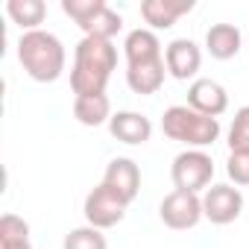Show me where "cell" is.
<instances>
[{"instance_id": "cell-19", "label": "cell", "mask_w": 249, "mask_h": 249, "mask_svg": "<svg viewBox=\"0 0 249 249\" xmlns=\"http://www.w3.org/2000/svg\"><path fill=\"white\" fill-rule=\"evenodd\" d=\"M0 249H33L30 243V223L18 214L0 217Z\"/></svg>"}, {"instance_id": "cell-17", "label": "cell", "mask_w": 249, "mask_h": 249, "mask_svg": "<svg viewBox=\"0 0 249 249\" xmlns=\"http://www.w3.org/2000/svg\"><path fill=\"white\" fill-rule=\"evenodd\" d=\"M79 30L88 36V38H103V41H111L120 30H123V18L108 6V3H103L85 24H79Z\"/></svg>"}, {"instance_id": "cell-8", "label": "cell", "mask_w": 249, "mask_h": 249, "mask_svg": "<svg viewBox=\"0 0 249 249\" xmlns=\"http://www.w3.org/2000/svg\"><path fill=\"white\" fill-rule=\"evenodd\" d=\"M103 185L111 188L126 205H132L141 191V167L132 159H111L103 173Z\"/></svg>"}, {"instance_id": "cell-12", "label": "cell", "mask_w": 249, "mask_h": 249, "mask_svg": "<svg viewBox=\"0 0 249 249\" xmlns=\"http://www.w3.org/2000/svg\"><path fill=\"white\" fill-rule=\"evenodd\" d=\"M191 9H194V0H144L141 3V18L156 33V30H170Z\"/></svg>"}, {"instance_id": "cell-18", "label": "cell", "mask_w": 249, "mask_h": 249, "mask_svg": "<svg viewBox=\"0 0 249 249\" xmlns=\"http://www.w3.org/2000/svg\"><path fill=\"white\" fill-rule=\"evenodd\" d=\"M6 15L21 30L33 33V30H38V24H44L47 6L41 3V0H9V3H6Z\"/></svg>"}, {"instance_id": "cell-6", "label": "cell", "mask_w": 249, "mask_h": 249, "mask_svg": "<svg viewBox=\"0 0 249 249\" xmlns=\"http://www.w3.org/2000/svg\"><path fill=\"white\" fill-rule=\"evenodd\" d=\"M126 202H123L111 188H106L103 182L85 196V205H82V214H85V223L94 226V229H111L117 226L123 217H126Z\"/></svg>"}, {"instance_id": "cell-10", "label": "cell", "mask_w": 249, "mask_h": 249, "mask_svg": "<svg viewBox=\"0 0 249 249\" xmlns=\"http://www.w3.org/2000/svg\"><path fill=\"white\" fill-rule=\"evenodd\" d=\"M188 106L205 117H220L229 108V94L217 79H194L188 88Z\"/></svg>"}, {"instance_id": "cell-14", "label": "cell", "mask_w": 249, "mask_h": 249, "mask_svg": "<svg viewBox=\"0 0 249 249\" xmlns=\"http://www.w3.org/2000/svg\"><path fill=\"white\" fill-rule=\"evenodd\" d=\"M164 76H167L164 59H159V62H144V65H126V85H129L135 94H141V97L156 94V91L164 85Z\"/></svg>"}, {"instance_id": "cell-13", "label": "cell", "mask_w": 249, "mask_h": 249, "mask_svg": "<svg viewBox=\"0 0 249 249\" xmlns=\"http://www.w3.org/2000/svg\"><path fill=\"white\" fill-rule=\"evenodd\" d=\"M123 53H126V65H144V62H159L164 59L161 53V41L153 30H132L126 36V41H123Z\"/></svg>"}, {"instance_id": "cell-5", "label": "cell", "mask_w": 249, "mask_h": 249, "mask_svg": "<svg viewBox=\"0 0 249 249\" xmlns=\"http://www.w3.org/2000/svg\"><path fill=\"white\" fill-rule=\"evenodd\" d=\"M159 217L167 229L173 231H188L194 229L205 214H202V196L191 194V191H173L161 199L159 205Z\"/></svg>"}, {"instance_id": "cell-1", "label": "cell", "mask_w": 249, "mask_h": 249, "mask_svg": "<svg viewBox=\"0 0 249 249\" xmlns=\"http://www.w3.org/2000/svg\"><path fill=\"white\" fill-rule=\"evenodd\" d=\"M117 68V47L103 38H82L73 47V68H71V88L76 97L106 94L111 71Z\"/></svg>"}, {"instance_id": "cell-7", "label": "cell", "mask_w": 249, "mask_h": 249, "mask_svg": "<svg viewBox=\"0 0 249 249\" xmlns=\"http://www.w3.org/2000/svg\"><path fill=\"white\" fill-rule=\"evenodd\" d=\"M243 211V194L240 188L231 185H211L202 194V214L205 220H211L214 226H229L240 217Z\"/></svg>"}, {"instance_id": "cell-22", "label": "cell", "mask_w": 249, "mask_h": 249, "mask_svg": "<svg viewBox=\"0 0 249 249\" xmlns=\"http://www.w3.org/2000/svg\"><path fill=\"white\" fill-rule=\"evenodd\" d=\"M103 6V0H62V12L68 18H73V24H85L97 9Z\"/></svg>"}, {"instance_id": "cell-16", "label": "cell", "mask_w": 249, "mask_h": 249, "mask_svg": "<svg viewBox=\"0 0 249 249\" xmlns=\"http://www.w3.org/2000/svg\"><path fill=\"white\" fill-rule=\"evenodd\" d=\"M73 117L82 126H103L111 120V103L106 94H91V97H73Z\"/></svg>"}, {"instance_id": "cell-23", "label": "cell", "mask_w": 249, "mask_h": 249, "mask_svg": "<svg viewBox=\"0 0 249 249\" xmlns=\"http://www.w3.org/2000/svg\"><path fill=\"white\" fill-rule=\"evenodd\" d=\"M226 173L234 185H249V153H229Z\"/></svg>"}, {"instance_id": "cell-11", "label": "cell", "mask_w": 249, "mask_h": 249, "mask_svg": "<svg viewBox=\"0 0 249 249\" xmlns=\"http://www.w3.org/2000/svg\"><path fill=\"white\" fill-rule=\"evenodd\" d=\"M108 132L120 141V144H147L153 135V123L147 114L141 111H117L108 120Z\"/></svg>"}, {"instance_id": "cell-3", "label": "cell", "mask_w": 249, "mask_h": 249, "mask_svg": "<svg viewBox=\"0 0 249 249\" xmlns=\"http://www.w3.org/2000/svg\"><path fill=\"white\" fill-rule=\"evenodd\" d=\"M161 129L170 141H179L191 150H202L220 138V120L205 117L191 106H170L161 117Z\"/></svg>"}, {"instance_id": "cell-2", "label": "cell", "mask_w": 249, "mask_h": 249, "mask_svg": "<svg viewBox=\"0 0 249 249\" xmlns=\"http://www.w3.org/2000/svg\"><path fill=\"white\" fill-rule=\"evenodd\" d=\"M18 62H21V68L27 71L30 79L56 82L65 71L68 53H65V44L53 33L33 30V33H24L21 41H18Z\"/></svg>"}, {"instance_id": "cell-9", "label": "cell", "mask_w": 249, "mask_h": 249, "mask_svg": "<svg viewBox=\"0 0 249 249\" xmlns=\"http://www.w3.org/2000/svg\"><path fill=\"white\" fill-rule=\"evenodd\" d=\"M164 65L173 79H191L202 68V50L191 38H173L164 50Z\"/></svg>"}, {"instance_id": "cell-4", "label": "cell", "mask_w": 249, "mask_h": 249, "mask_svg": "<svg viewBox=\"0 0 249 249\" xmlns=\"http://www.w3.org/2000/svg\"><path fill=\"white\" fill-rule=\"evenodd\" d=\"M170 179L176 191H191V194H205L214 179V161L205 150H185L173 159L170 164Z\"/></svg>"}, {"instance_id": "cell-15", "label": "cell", "mask_w": 249, "mask_h": 249, "mask_svg": "<svg viewBox=\"0 0 249 249\" xmlns=\"http://www.w3.org/2000/svg\"><path fill=\"white\" fill-rule=\"evenodd\" d=\"M240 30L234 24H214L208 33H205V50L211 53V59L217 62H229L240 53Z\"/></svg>"}, {"instance_id": "cell-20", "label": "cell", "mask_w": 249, "mask_h": 249, "mask_svg": "<svg viewBox=\"0 0 249 249\" xmlns=\"http://www.w3.org/2000/svg\"><path fill=\"white\" fill-rule=\"evenodd\" d=\"M62 249H108V240L100 229L94 226H79L71 229L62 240Z\"/></svg>"}, {"instance_id": "cell-21", "label": "cell", "mask_w": 249, "mask_h": 249, "mask_svg": "<svg viewBox=\"0 0 249 249\" xmlns=\"http://www.w3.org/2000/svg\"><path fill=\"white\" fill-rule=\"evenodd\" d=\"M229 153H249V106L237 108L229 129Z\"/></svg>"}]
</instances>
